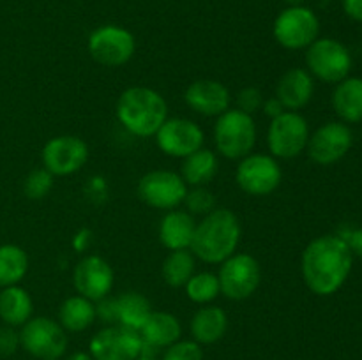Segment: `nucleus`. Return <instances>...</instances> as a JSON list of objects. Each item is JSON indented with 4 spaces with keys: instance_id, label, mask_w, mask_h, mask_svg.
Returning <instances> with one entry per match:
<instances>
[{
    "instance_id": "obj_7",
    "label": "nucleus",
    "mask_w": 362,
    "mask_h": 360,
    "mask_svg": "<svg viewBox=\"0 0 362 360\" xmlns=\"http://www.w3.org/2000/svg\"><path fill=\"white\" fill-rule=\"evenodd\" d=\"M67 332L48 316L30 318L20 330V346L39 360L60 359L67 349Z\"/></svg>"
},
{
    "instance_id": "obj_15",
    "label": "nucleus",
    "mask_w": 362,
    "mask_h": 360,
    "mask_svg": "<svg viewBox=\"0 0 362 360\" xmlns=\"http://www.w3.org/2000/svg\"><path fill=\"white\" fill-rule=\"evenodd\" d=\"M204 129L189 119H166L156 133L159 150L177 159H184L204 148Z\"/></svg>"
},
{
    "instance_id": "obj_9",
    "label": "nucleus",
    "mask_w": 362,
    "mask_h": 360,
    "mask_svg": "<svg viewBox=\"0 0 362 360\" xmlns=\"http://www.w3.org/2000/svg\"><path fill=\"white\" fill-rule=\"evenodd\" d=\"M87 48L92 59L101 66L120 67L133 59L136 39L127 28L119 25H103L88 35Z\"/></svg>"
},
{
    "instance_id": "obj_39",
    "label": "nucleus",
    "mask_w": 362,
    "mask_h": 360,
    "mask_svg": "<svg viewBox=\"0 0 362 360\" xmlns=\"http://www.w3.org/2000/svg\"><path fill=\"white\" fill-rule=\"evenodd\" d=\"M262 109H264L265 115L271 116V120L276 119V116H279L283 112H285V108H283V104L278 101V97H276V95L271 99H265L264 104H262Z\"/></svg>"
},
{
    "instance_id": "obj_4",
    "label": "nucleus",
    "mask_w": 362,
    "mask_h": 360,
    "mask_svg": "<svg viewBox=\"0 0 362 360\" xmlns=\"http://www.w3.org/2000/svg\"><path fill=\"white\" fill-rule=\"evenodd\" d=\"M214 143L219 155L226 159H243L257 145V124L253 115L240 109H226L214 124Z\"/></svg>"
},
{
    "instance_id": "obj_42",
    "label": "nucleus",
    "mask_w": 362,
    "mask_h": 360,
    "mask_svg": "<svg viewBox=\"0 0 362 360\" xmlns=\"http://www.w3.org/2000/svg\"><path fill=\"white\" fill-rule=\"evenodd\" d=\"M134 360H156V359L152 355H140L138 359H134Z\"/></svg>"
},
{
    "instance_id": "obj_34",
    "label": "nucleus",
    "mask_w": 362,
    "mask_h": 360,
    "mask_svg": "<svg viewBox=\"0 0 362 360\" xmlns=\"http://www.w3.org/2000/svg\"><path fill=\"white\" fill-rule=\"evenodd\" d=\"M264 101L265 99L260 88L246 87L237 94V109L247 113V115H253V113L260 112Z\"/></svg>"
},
{
    "instance_id": "obj_32",
    "label": "nucleus",
    "mask_w": 362,
    "mask_h": 360,
    "mask_svg": "<svg viewBox=\"0 0 362 360\" xmlns=\"http://www.w3.org/2000/svg\"><path fill=\"white\" fill-rule=\"evenodd\" d=\"M184 203L189 208V214L207 215L216 208V198L205 186L193 187V189H187Z\"/></svg>"
},
{
    "instance_id": "obj_13",
    "label": "nucleus",
    "mask_w": 362,
    "mask_h": 360,
    "mask_svg": "<svg viewBox=\"0 0 362 360\" xmlns=\"http://www.w3.org/2000/svg\"><path fill=\"white\" fill-rule=\"evenodd\" d=\"M42 168L53 176H66L80 172L88 161V145L73 134H62L46 141L41 152Z\"/></svg>"
},
{
    "instance_id": "obj_25",
    "label": "nucleus",
    "mask_w": 362,
    "mask_h": 360,
    "mask_svg": "<svg viewBox=\"0 0 362 360\" xmlns=\"http://www.w3.org/2000/svg\"><path fill=\"white\" fill-rule=\"evenodd\" d=\"M219 168V161L216 152L209 148H200L191 155L184 157L182 168H180V176L184 182L191 187H202L212 182Z\"/></svg>"
},
{
    "instance_id": "obj_23",
    "label": "nucleus",
    "mask_w": 362,
    "mask_h": 360,
    "mask_svg": "<svg viewBox=\"0 0 362 360\" xmlns=\"http://www.w3.org/2000/svg\"><path fill=\"white\" fill-rule=\"evenodd\" d=\"M34 313L30 293L20 284L7 286L0 292V320L9 327H21Z\"/></svg>"
},
{
    "instance_id": "obj_35",
    "label": "nucleus",
    "mask_w": 362,
    "mask_h": 360,
    "mask_svg": "<svg viewBox=\"0 0 362 360\" xmlns=\"http://www.w3.org/2000/svg\"><path fill=\"white\" fill-rule=\"evenodd\" d=\"M20 348V332L14 330V327L4 325L0 327V359L14 355Z\"/></svg>"
},
{
    "instance_id": "obj_22",
    "label": "nucleus",
    "mask_w": 362,
    "mask_h": 360,
    "mask_svg": "<svg viewBox=\"0 0 362 360\" xmlns=\"http://www.w3.org/2000/svg\"><path fill=\"white\" fill-rule=\"evenodd\" d=\"M191 335L198 344H214L228 330V316L218 306H204L191 318Z\"/></svg>"
},
{
    "instance_id": "obj_29",
    "label": "nucleus",
    "mask_w": 362,
    "mask_h": 360,
    "mask_svg": "<svg viewBox=\"0 0 362 360\" xmlns=\"http://www.w3.org/2000/svg\"><path fill=\"white\" fill-rule=\"evenodd\" d=\"M194 268H197V258L189 249L170 251L163 261L161 274L166 284L172 288H182L193 277Z\"/></svg>"
},
{
    "instance_id": "obj_28",
    "label": "nucleus",
    "mask_w": 362,
    "mask_h": 360,
    "mask_svg": "<svg viewBox=\"0 0 362 360\" xmlns=\"http://www.w3.org/2000/svg\"><path fill=\"white\" fill-rule=\"evenodd\" d=\"M28 272V254L16 244L0 246V288L20 284Z\"/></svg>"
},
{
    "instance_id": "obj_18",
    "label": "nucleus",
    "mask_w": 362,
    "mask_h": 360,
    "mask_svg": "<svg viewBox=\"0 0 362 360\" xmlns=\"http://www.w3.org/2000/svg\"><path fill=\"white\" fill-rule=\"evenodd\" d=\"M184 101L194 113L204 116H219L230 109L232 95L216 80H197L184 92Z\"/></svg>"
},
{
    "instance_id": "obj_41",
    "label": "nucleus",
    "mask_w": 362,
    "mask_h": 360,
    "mask_svg": "<svg viewBox=\"0 0 362 360\" xmlns=\"http://www.w3.org/2000/svg\"><path fill=\"white\" fill-rule=\"evenodd\" d=\"M283 2H285L286 6H303L304 0H283Z\"/></svg>"
},
{
    "instance_id": "obj_3",
    "label": "nucleus",
    "mask_w": 362,
    "mask_h": 360,
    "mask_svg": "<svg viewBox=\"0 0 362 360\" xmlns=\"http://www.w3.org/2000/svg\"><path fill=\"white\" fill-rule=\"evenodd\" d=\"M115 113L124 129L138 138H151L168 119V102L154 88L129 87L120 94Z\"/></svg>"
},
{
    "instance_id": "obj_30",
    "label": "nucleus",
    "mask_w": 362,
    "mask_h": 360,
    "mask_svg": "<svg viewBox=\"0 0 362 360\" xmlns=\"http://www.w3.org/2000/svg\"><path fill=\"white\" fill-rule=\"evenodd\" d=\"M184 288H186L187 299L200 306H207L221 293L218 275L212 272H198V274L194 272L193 277L186 282Z\"/></svg>"
},
{
    "instance_id": "obj_37",
    "label": "nucleus",
    "mask_w": 362,
    "mask_h": 360,
    "mask_svg": "<svg viewBox=\"0 0 362 360\" xmlns=\"http://www.w3.org/2000/svg\"><path fill=\"white\" fill-rule=\"evenodd\" d=\"M343 239H345V242L349 244L352 254L362 258V228L354 229V232H350L349 235L343 236Z\"/></svg>"
},
{
    "instance_id": "obj_27",
    "label": "nucleus",
    "mask_w": 362,
    "mask_h": 360,
    "mask_svg": "<svg viewBox=\"0 0 362 360\" xmlns=\"http://www.w3.org/2000/svg\"><path fill=\"white\" fill-rule=\"evenodd\" d=\"M151 313V302L141 293L127 292L117 296V325H120V327L140 332Z\"/></svg>"
},
{
    "instance_id": "obj_6",
    "label": "nucleus",
    "mask_w": 362,
    "mask_h": 360,
    "mask_svg": "<svg viewBox=\"0 0 362 360\" xmlns=\"http://www.w3.org/2000/svg\"><path fill=\"white\" fill-rule=\"evenodd\" d=\"M308 73L325 83H339L349 78L352 56L349 48L336 39H317L306 48Z\"/></svg>"
},
{
    "instance_id": "obj_5",
    "label": "nucleus",
    "mask_w": 362,
    "mask_h": 360,
    "mask_svg": "<svg viewBox=\"0 0 362 360\" xmlns=\"http://www.w3.org/2000/svg\"><path fill=\"white\" fill-rule=\"evenodd\" d=\"M276 42L285 49H306L320 34V20L306 6H288L272 25Z\"/></svg>"
},
{
    "instance_id": "obj_16",
    "label": "nucleus",
    "mask_w": 362,
    "mask_h": 360,
    "mask_svg": "<svg viewBox=\"0 0 362 360\" xmlns=\"http://www.w3.org/2000/svg\"><path fill=\"white\" fill-rule=\"evenodd\" d=\"M352 131L343 122H327L318 127L308 140V154L320 166L338 162L352 147Z\"/></svg>"
},
{
    "instance_id": "obj_33",
    "label": "nucleus",
    "mask_w": 362,
    "mask_h": 360,
    "mask_svg": "<svg viewBox=\"0 0 362 360\" xmlns=\"http://www.w3.org/2000/svg\"><path fill=\"white\" fill-rule=\"evenodd\" d=\"M161 360H204V349L197 341H182L170 344Z\"/></svg>"
},
{
    "instance_id": "obj_10",
    "label": "nucleus",
    "mask_w": 362,
    "mask_h": 360,
    "mask_svg": "<svg viewBox=\"0 0 362 360\" xmlns=\"http://www.w3.org/2000/svg\"><path fill=\"white\" fill-rule=\"evenodd\" d=\"M218 279L219 288L226 299L246 300L260 286L262 267L251 254L235 253L223 261Z\"/></svg>"
},
{
    "instance_id": "obj_26",
    "label": "nucleus",
    "mask_w": 362,
    "mask_h": 360,
    "mask_svg": "<svg viewBox=\"0 0 362 360\" xmlns=\"http://www.w3.org/2000/svg\"><path fill=\"white\" fill-rule=\"evenodd\" d=\"M95 304L81 295H73L60 304L59 323L66 332H83L94 325Z\"/></svg>"
},
{
    "instance_id": "obj_11",
    "label": "nucleus",
    "mask_w": 362,
    "mask_h": 360,
    "mask_svg": "<svg viewBox=\"0 0 362 360\" xmlns=\"http://www.w3.org/2000/svg\"><path fill=\"white\" fill-rule=\"evenodd\" d=\"M138 198L145 205L158 210H173L184 203L187 184L180 173L170 169H152L138 180Z\"/></svg>"
},
{
    "instance_id": "obj_20",
    "label": "nucleus",
    "mask_w": 362,
    "mask_h": 360,
    "mask_svg": "<svg viewBox=\"0 0 362 360\" xmlns=\"http://www.w3.org/2000/svg\"><path fill=\"white\" fill-rule=\"evenodd\" d=\"M315 94L313 76L303 67H292L279 78L276 85V97L288 112L303 109Z\"/></svg>"
},
{
    "instance_id": "obj_12",
    "label": "nucleus",
    "mask_w": 362,
    "mask_h": 360,
    "mask_svg": "<svg viewBox=\"0 0 362 360\" xmlns=\"http://www.w3.org/2000/svg\"><path fill=\"white\" fill-rule=\"evenodd\" d=\"M283 172L276 157L267 154H253L240 159L235 169V180L240 191L250 196H269L279 187Z\"/></svg>"
},
{
    "instance_id": "obj_2",
    "label": "nucleus",
    "mask_w": 362,
    "mask_h": 360,
    "mask_svg": "<svg viewBox=\"0 0 362 360\" xmlns=\"http://www.w3.org/2000/svg\"><path fill=\"white\" fill-rule=\"evenodd\" d=\"M240 242L239 217L230 208H214L194 228L189 251L200 261L221 265L235 254Z\"/></svg>"
},
{
    "instance_id": "obj_21",
    "label": "nucleus",
    "mask_w": 362,
    "mask_h": 360,
    "mask_svg": "<svg viewBox=\"0 0 362 360\" xmlns=\"http://www.w3.org/2000/svg\"><path fill=\"white\" fill-rule=\"evenodd\" d=\"M194 222L193 215L184 210H168L159 224V240L168 251L189 249L194 236Z\"/></svg>"
},
{
    "instance_id": "obj_17",
    "label": "nucleus",
    "mask_w": 362,
    "mask_h": 360,
    "mask_svg": "<svg viewBox=\"0 0 362 360\" xmlns=\"http://www.w3.org/2000/svg\"><path fill=\"white\" fill-rule=\"evenodd\" d=\"M113 282H115V274L113 268L105 258L88 254L81 258L76 263L73 272V284L78 295L85 299L98 302L112 293Z\"/></svg>"
},
{
    "instance_id": "obj_8",
    "label": "nucleus",
    "mask_w": 362,
    "mask_h": 360,
    "mask_svg": "<svg viewBox=\"0 0 362 360\" xmlns=\"http://www.w3.org/2000/svg\"><path fill=\"white\" fill-rule=\"evenodd\" d=\"M310 140L308 120L297 112H285L271 120L267 131L269 152L276 159H293L303 154Z\"/></svg>"
},
{
    "instance_id": "obj_24",
    "label": "nucleus",
    "mask_w": 362,
    "mask_h": 360,
    "mask_svg": "<svg viewBox=\"0 0 362 360\" xmlns=\"http://www.w3.org/2000/svg\"><path fill=\"white\" fill-rule=\"evenodd\" d=\"M332 106L346 124L362 122V78H345L332 92Z\"/></svg>"
},
{
    "instance_id": "obj_1",
    "label": "nucleus",
    "mask_w": 362,
    "mask_h": 360,
    "mask_svg": "<svg viewBox=\"0 0 362 360\" xmlns=\"http://www.w3.org/2000/svg\"><path fill=\"white\" fill-rule=\"evenodd\" d=\"M354 254L341 235H322L303 253L300 272L304 284L320 296L338 292L352 270Z\"/></svg>"
},
{
    "instance_id": "obj_19",
    "label": "nucleus",
    "mask_w": 362,
    "mask_h": 360,
    "mask_svg": "<svg viewBox=\"0 0 362 360\" xmlns=\"http://www.w3.org/2000/svg\"><path fill=\"white\" fill-rule=\"evenodd\" d=\"M182 335V325L179 318L166 311H152L151 316L140 328V337L144 341L141 355H152V352L168 348Z\"/></svg>"
},
{
    "instance_id": "obj_14",
    "label": "nucleus",
    "mask_w": 362,
    "mask_h": 360,
    "mask_svg": "<svg viewBox=\"0 0 362 360\" xmlns=\"http://www.w3.org/2000/svg\"><path fill=\"white\" fill-rule=\"evenodd\" d=\"M141 349L140 332L120 325L101 328L88 344V353L94 360H134L141 355Z\"/></svg>"
},
{
    "instance_id": "obj_40",
    "label": "nucleus",
    "mask_w": 362,
    "mask_h": 360,
    "mask_svg": "<svg viewBox=\"0 0 362 360\" xmlns=\"http://www.w3.org/2000/svg\"><path fill=\"white\" fill-rule=\"evenodd\" d=\"M66 360H94L90 356V353H85V352H78V353H73L71 356H67Z\"/></svg>"
},
{
    "instance_id": "obj_43",
    "label": "nucleus",
    "mask_w": 362,
    "mask_h": 360,
    "mask_svg": "<svg viewBox=\"0 0 362 360\" xmlns=\"http://www.w3.org/2000/svg\"><path fill=\"white\" fill-rule=\"evenodd\" d=\"M46 360H60V359H46Z\"/></svg>"
},
{
    "instance_id": "obj_31",
    "label": "nucleus",
    "mask_w": 362,
    "mask_h": 360,
    "mask_svg": "<svg viewBox=\"0 0 362 360\" xmlns=\"http://www.w3.org/2000/svg\"><path fill=\"white\" fill-rule=\"evenodd\" d=\"M53 187V175L46 168H35L25 176L23 193L30 200H42Z\"/></svg>"
},
{
    "instance_id": "obj_36",
    "label": "nucleus",
    "mask_w": 362,
    "mask_h": 360,
    "mask_svg": "<svg viewBox=\"0 0 362 360\" xmlns=\"http://www.w3.org/2000/svg\"><path fill=\"white\" fill-rule=\"evenodd\" d=\"M95 316L106 325H117V296H105L95 302Z\"/></svg>"
},
{
    "instance_id": "obj_38",
    "label": "nucleus",
    "mask_w": 362,
    "mask_h": 360,
    "mask_svg": "<svg viewBox=\"0 0 362 360\" xmlns=\"http://www.w3.org/2000/svg\"><path fill=\"white\" fill-rule=\"evenodd\" d=\"M343 11L352 20L362 21V0H341Z\"/></svg>"
}]
</instances>
